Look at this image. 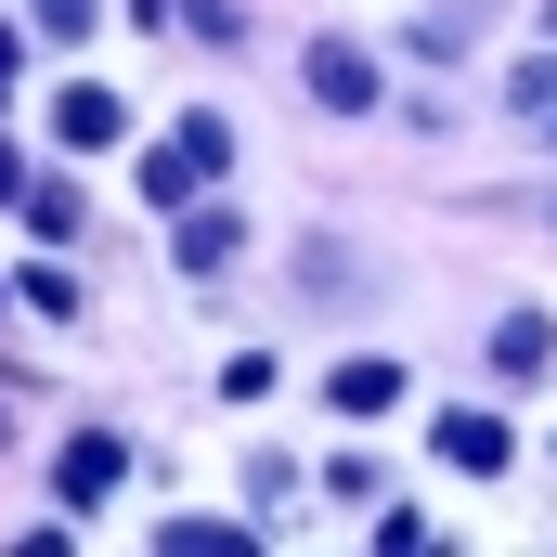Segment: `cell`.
<instances>
[{
	"mask_svg": "<svg viewBox=\"0 0 557 557\" xmlns=\"http://www.w3.org/2000/svg\"><path fill=\"white\" fill-rule=\"evenodd\" d=\"M117 480H131V441H117V428H78V441L52 454V493H65L78 519H91V506H117Z\"/></svg>",
	"mask_w": 557,
	"mask_h": 557,
	"instance_id": "2",
	"label": "cell"
},
{
	"mask_svg": "<svg viewBox=\"0 0 557 557\" xmlns=\"http://www.w3.org/2000/svg\"><path fill=\"white\" fill-rule=\"evenodd\" d=\"M337 285H363V260H350V247H311V260H298V298H337Z\"/></svg>",
	"mask_w": 557,
	"mask_h": 557,
	"instance_id": "10",
	"label": "cell"
},
{
	"mask_svg": "<svg viewBox=\"0 0 557 557\" xmlns=\"http://www.w3.org/2000/svg\"><path fill=\"white\" fill-rule=\"evenodd\" d=\"M0 91H13V26H0Z\"/></svg>",
	"mask_w": 557,
	"mask_h": 557,
	"instance_id": "14",
	"label": "cell"
},
{
	"mask_svg": "<svg viewBox=\"0 0 557 557\" xmlns=\"http://www.w3.org/2000/svg\"><path fill=\"white\" fill-rule=\"evenodd\" d=\"M557 363V311H506L493 324V376H545Z\"/></svg>",
	"mask_w": 557,
	"mask_h": 557,
	"instance_id": "7",
	"label": "cell"
},
{
	"mask_svg": "<svg viewBox=\"0 0 557 557\" xmlns=\"http://www.w3.org/2000/svg\"><path fill=\"white\" fill-rule=\"evenodd\" d=\"M428 454H441L454 480H506V454H519V441H506V416H480V403H441Z\"/></svg>",
	"mask_w": 557,
	"mask_h": 557,
	"instance_id": "3",
	"label": "cell"
},
{
	"mask_svg": "<svg viewBox=\"0 0 557 557\" xmlns=\"http://www.w3.org/2000/svg\"><path fill=\"white\" fill-rule=\"evenodd\" d=\"M545 39H557V0H545Z\"/></svg>",
	"mask_w": 557,
	"mask_h": 557,
	"instance_id": "15",
	"label": "cell"
},
{
	"mask_svg": "<svg viewBox=\"0 0 557 557\" xmlns=\"http://www.w3.org/2000/svg\"><path fill=\"white\" fill-rule=\"evenodd\" d=\"M324 403H337V416H389V403H403V363H389V350H350V363L324 376Z\"/></svg>",
	"mask_w": 557,
	"mask_h": 557,
	"instance_id": "6",
	"label": "cell"
},
{
	"mask_svg": "<svg viewBox=\"0 0 557 557\" xmlns=\"http://www.w3.org/2000/svg\"><path fill=\"white\" fill-rule=\"evenodd\" d=\"M39 39H91V0H39Z\"/></svg>",
	"mask_w": 557,
	"mask_h": 557,
	"instance_id": "13",
	"label": "cell"
},
{
	"mask_svg": "<svg viewBox=\"0 0 557 557\" xmlns=\"http://www.w3.org/2000/svg\"><path fill=\"white\" fill-rule=\"evenodd\" d=\"M195 195H208V169H195V156H182V131H169L156 156H143V208H195Z\"/></svg>",
	"mask_w": 557,
	"mask_h": 557,
	"instance_id": "8",
	"label": "cell"
},
{
	"mask_svg": "<svg viewBox=\"0 0 557 557\" xmlns=\"http://www.w3.org/2000/svg\"><path fill=\"white\" fill-rule=\"evenodd\" d=\"M169 260H182L195 285H208V273H234V260H247V208L195 195V208H182V234H169Z\"/></svg>",
	"mask_w": 557,
	"mask_h": 557,
	"instance_id": "5",
	"label": "cell"
},
{
	"mask_svg": "<svg viewBox=\"0 0 557 557\" xmlns=\"http://www.w3.org/2000/svg\"><path fill=\"white\" fill-rule=\"evenodd\" d=\"M545 117H557V104H545Z\"/></svg>",
	"mask_w": 557,
	"mask_h": 557,
	"instance_id": "16",
	"label": "cell"
},
{
	"mask_svg": "<svg viewBox=\"0 0 557 557\" xmlns=\"http://www.w3.org/2000/svg\"><path fill=\"white\" fill-rule=\"evenodd\" d=\"M195 39H208V52H234V39H247V0H195Z\"/></svg>",
	"mask_w": 557,
	"mask_h": 557,
	"instance_id": "12",
	"label": "cell"
},
{
	"mask_svg": "<svg viewBox=\"0 0 557 557\" xmlns=\"http://www.w3.org/2000/svg\"><path fill=\"white\" fill-rule=\"evenodd\" d=\"M13 208H26V221H39V234H52V247H65V234H78V195H65V182H26V195H13Z\"/></svg>",
	"mask_w": 557,
	"mask_h": 557,
	"instance_id": "9",
	"label": "cell"
},
{
	"mask_svg": "<svg viewBox=\"0 0 557 557\" xmlns=\"http://www.w3.org/2000/svg\"><path fill=\"white\" fill-rule=\"evenodd\" d=\"M298 78H311V104H324V117H376V104H389V78H376V52H363L350 26H324V39L298 52Z\"/></svg>",
	"mask_w": 557,
	"mask_h": 557,
	"instance_id": "1",
	"label": "cell"
},
{
	"mask_svg": "<svg viewBox=\"0 0 557 557\" xmlns=\"http://www.w3.org/2000/svg\"><path fill=\"white\" fill-rule=\"evenodd\" d=\"M169 545H182V557H234L247 532H234V519H169Z\"/></svg>",
	"mask_w": 557,
	"mask_h": 557,
	"instance_id": "11",
	"label": "cell"
},
{
	"mask_svg": "<svg viewBox=\"0 0 557 557\" xmlns=\"http://www.w3.org/2000/svg\"><path fill=\"white\" fill-rule=\"evenodd\" d=\"M52 143H65V156H117V143H131V104H117L104 78H65V91H52Z\"/></svg>",
	"mask_w": 557,
	"mask_h": 557,
	"instance_id": "4",
	"label": "cell"
}]
</instances>
